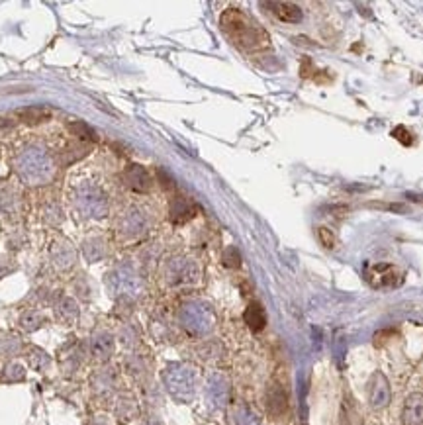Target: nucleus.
Segmentation results:
<instances>
[{
  "label": "nucleus",
  "instance_id": "dca6fc26",
  "mask_svg": "<svg viewBox=\"0 0 423 425\" xmlns=\"http://www.w3.org/2000/svg\"><path fill=\"white\" fill-rule=\"evenodd\" d=\"M392 135H394V139H398L402 146L410 147L413 144V135L412 132L406 128V125H398V128H394L392 130Z\"/></svg>",
  "mask_w": 423,
  "mask_h": 425
},
{
  "label": "nucleus",
  "instance_id": "f03ea898",
  "mask_svg": "<svg viewBox=\"0 0 423 425\" xmlns=\"http://www.w3.org/2000/svg\"><path fill=\"white\" fill-rule=\"evenodd\" d=\"M165 384L178 400H190L196 388V372L189 365H171L165 370Z\"/></svg>",
  "mask_w": 423,
  "mask_h": 425
},
{
  "label": "nucleus",
  "instance_id": "1a4fd4ad",
  "mask_svg": "<svg viewBox=\"0 0 423 425\" xmlns=\"http://www.w3.org/2000/svg\"><path fill=\"white\" fill-rule=\"evenodd\" d=\"M268 8H273L275 16L282 20V22L288 24H298L302 20V10L300 6L292 4V2H268Z\"/></svg>",
  "mask_w": 423,
  "mask_h": 425
},
{
  "label": "nucleus",
  "instance_id": "ddd939ff",
  "mask_svg": "<svg viewBox=\"0 0 423 425\" xmlns=\"http://www.w3.org/2000/svg\"><path fill=\"white\" fill-rule=\"evenodd\" d=\"M92 353L98 361H104V358L110 357L112 353V339L108 336H101L94 339L92 343Z\"/></svg>",
  "mask_w": 423,
  "mask_h": 425
},
{
  "label": "nucleus",
  "instance_id": "a211bd4d",
  "mask_svg": "<svg viewBox=\"0 0 423 425\" xmlns=\"http://www.w3.org/2000/svg\"><path fill=\"white\" fill-rule=\"evenodd\" d=\"M237 425H261V422H259V417H257V415H253L251 412L243 410L241 414L237 415Z\"/></svg>",
  "mask_w": 423,
  "mask_h": 425
},
{
  "label": "nucleus",
  "instance_id": "9d476101",
  "mask_svg": "<svg viewBox=\"0 0 423 425\" xmlns=\"http://www.w3.org/2000/svg\"><path fill=\"white\" fill-rule=\"evenodd\" d=\"M243 318H245V324L249 325L251 331H261L267 325V315H265V310L259 302L249 304Z\"/></svg>",
  "mask_w": 423,
  "mask_h": 425
},
{
  "label": "nucleus",
  "instance_id": "423d86ee",
  "mask_svg": "<svg viewBox=\"0 0 423 425\" xmlns=\"http://www.w3.org/2000/svg\"><path fill=\"white\" fill-rule=\"evenodd\" d=\"M402 424L404 425H423V394L413 392L406 398L402 410Z\"/></svg>",
  "mask_w": 423,
  "mask_h": 425
},
{
  "label": "nucleus",
  "instance_id": "39448f33",
  "mask_svg": "<svg viewBox=\"0 0 423 425\" xmlns=\"http://www.w3.org/2000/svg\"><path fill=\"white\" fill-rule=\"evenodd\" d=\"M365 277H367L368 282H370L372 286H377V288L396 286V284L400 282L398 270L394 269L392 265H386V263H379V265H374V267L367 269Z\"/></svg>",
  "mask_w": 423,
  "mask_h": 425
},
{
  "label": "nucleus",
  "instance_id": "f257e3e1",
  "mask_svg": "<svg viewBox=\"0 0 423 425\" xmlns=\"http://www.w3.org/2000/svg\"><path fill=\"white\" fill-rule=\"evenodd\" d=\"M220 26L227 34V37L243 51H261L270 45V37L267 32L255 20H251L245 12L237 10V8H227L223 12Z\"/></svg>",
  "mask_w": 423,
  "mask_h": 425
},
{
  "label": "nucleus",
  "instance_id": "20e7f679",
  "mask_svg": "<svg viewBox=\"0 0 423 425\" xmlns=\"http://www.w3.org/2000/svg\"><path fill=\"white\" fill-rule=\"evenodd\" d=\"M367 396L372 410H384L390 404L392 392H390V384L382 372H374L370 376V381L367 384Z\"/></svg>",
  "mask_w": 423,
  "mask_h": 425
},
{
  "label": "nucleus",
  "instance_id": "9b49d317",
  "mask_svg": "<svg viewBox=\"0 0 423 425\" xmlns=\"http://www.w3.org/2000/svg\"><path fill=\"white\" fill-rule=\"evenodd\" d=\"M126 180H128V184H130L132 189H135V191H147L149 184H151L149 175H147L139 165H132V167L126 171Z\"/></svg>",
  "mask_w": 423,
  "mask_h": 425
},
{
  "label": "nucleus",
  "instance_id": "6e6552de",
  "mask_svg": "<svg viewBox=\"0 0 423 425\" xmlns=\"http://www.w3.org/2000/svg\"><path fill=\"white\" fill-rule=\"evenodd\" d=\"M206 400L212 408H223L227 402V382L220 374H212L206 384Z\"/></svg>",
  "mask_w": 423,
  "mask_h": 425
},
{
  "label": "nucleus",
  "instance_id": "6ab92c4d",
  "mask_svg": "<svg viewBox=\"0 0 423 425\" xmlns=\"http://www.w3.org/2000/svg\"><path fill=\"white\" fill-rule=\"evenodd\" d=\"M90 425H106V424H104L102 419H94V422H92V424H90Z\"/></svg>",
  "mask_w": 423,
  "mask_h": 425
},
{
  "label": "nucleus",
  "instance_id": "f8f14e48",
  "mask_svg": "<svg viewBox=\"0 0 423 425\" xmlns=\"http://www.w3.org/2000/svg\"><path fill=\"white\" fill-rule=\"evenodd\" d=\"M194 214L190 210V204L184 198H175L173 206H171V218L173 222H187L189 218H192Z\"/></svg>",
  "mask_w": 423,
  "mask_h": 425
},
{
  "label": "nucleus",
  "instance_id": "2eb2a0df",
  "mask_svg": "<svg viewBox=\"0 0 423 425\" xmlns=\"http://www.w3.org/2000/svg\"><path fill=\"white\" fill-rule=\"evenodd\" d=\"M69 130L73 132L75 135H78V137H83V139H92V141H96V134H94V130L92 128H89L85 122H75L69 125Z\"/></svg>",
  "mask_w": 423,
  "mask_h": 425
},
{
  "label": "nucleus",
  "instance_id": "0eeeda50",
  "mask_svg": "<svg viewBox=\"0 0 423 425\" xmlns=\"http://www.w3.org/2000/svg\"><path fill=\"white\" fill-rule=\"evenodd\" d=\"M267 410L273 417H280L288 410V394L280 384H270L267 390Z\"/></svg>",
  "mask_w": 423,
  "mask_h": 425
},
{
  "label": "nucleus",
  "instance_id": "7ed1b4c3",
  "mask_svg": "<svg viewBox=\"0 0 423 425\" xmlns=\"http://www.w3.org/2000/svg\"><path fill=\"white\" fill-rule=\"evenodd\" d=\"M180 322L194 336H206L214 327V313L208 306L200 302H190L180 312Z\"/></svg>",
  "mask_w": 423,
  "mask_h": 425
},
{
  "label": "nucleus",
  "instance_id": "4468645a",
  "mask_svg": "<svg viewBox=\"0 0 423 425\" xmlns=\"http://www.w3.org/2000/svg\"><path fill=\"white\" fill-rule=\"evenodd\" d=\"M18 118L26 123H37L44 120L47 116V110L42 108V106H32V108H24V110H18Z\"/></svg>",
  "mask_w": 423,
  "mask_h": 425
},
{
  "label": "nucleus",
  "instance_id": "f3484780",
  "mask_svg": "<svg viewBox=\"0 0 423 425\" xmlns=\"http://www.w3.org/2000/svg\"><path fill=\"white\" fill-rule=\"evenodd\" d=\"M318 235H320V241H322V245L325 247V249H334L335 235L331 229H327V227H320V229H318Z\"/></svg>",
  "mask_w": 423,
  "mask_h": 425
}]
</instances>
